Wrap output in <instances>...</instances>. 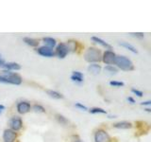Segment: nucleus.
I'll use <instances>...</instances> for the list:
<instances>
[{"label": "nucleus", "mask_w": 151, "mask_h": 142, "mask_svg": "<svg viewBox=\"0 0 151 142\" xmlns=\"http://www.w3.org/2000/svg\"><path fill=\"white\" fill-rule=\"evenodd\" d=\"M22 77L16 72L6 69L0 70V83L6 84L20 85L22 83Z\"/></svg>", "instance_id": "f257e3e1"}, {"label": "nucleus", "mask_w": 151, "mask_h": 142, "mask_svg": "<svg viewBox=\"0 0 151 142\" xmlns=\"http://www.w3.org/2000/svg\"><path fill=\"white\" fill-rule=\"evenodd\" d=\"M84 60L90 64H97L102 61V52L96 47H89L84 52Z\"/></svg>", "instance_id": "f03ea898"}, {"label": "nucleus", "mask_w": 151, "mask_h": 142, "mask_svg": "<svg viewBox=\"0 0 151 142\" xmlns=\"http://www.w3.org/2000/svg\"><path fill=\"white\" fill-rule=\"evenodd\" d=\"M114 64L117 68L123 71H132L134 69V64L132 61L123 55H116Z\"/></svg>", "instance_id": "7ed1b4c3"}, {"label": "nucleus", "mask_w": 151, "mask_h": 142, "mask_svg": "<svg viewBox=\"0 0 151 142\" xmlns=\"http://www.w3.org/2000/svg\"><path fill=\"white\" fill-rule=\"evenodd\" d=\"M94 142H111V138L110 135L103 129H98L94 133Z\"/></svg>", "instance_id": "20e7f679"}, {"label": "nucleus", "mask_w": 151, "mask_h": 142, "mask_svg": "<svg viewBox=\"0 0 151 142\" xmlns=\"http://www.w3.org/2000/svg\"><path fill=\"white\" fill-rule=\"evenodd\" d=\"M69 53V49L67 47L66 43H60L56 46V49H55V56L59 57L60 59H63Z\"/></svg>", "instance_id": "39448f33"}, {"label": "nucleus", "mask_w": 151, "mask_h": 142, "mask_svg": "<svg viewBox=\"0 0 151 142\" xmlns=\"http://www.w3.org/2000/svg\"><path fill=\"white\" fill-rule=\"evenodd\" d=\"M116 54L111 50H105L102 54V61L107 65H112L115 63Z\"/></svg>", "instance_id": "423d86ee"}, {"label": "nucleus", "mask_w": 151, "mask_h": 142, "mask_svg": "<svg viewBox=\"0 0 151 142\" xmlns=\"http://www.w3.org/2000/svg\"><path fill=\"white\" fill-rule=\"evenodd\" d=\"M9 129H12L14 132L20 131L23 127V120L20 117H13L9 120Z\"/></svg>", "instance_id": "0eeeda50"}, {"label": "nucleus", "mask_w": 151, "mask_h": 142, "mask_svg": "<svg viewBox=\"0 0 151 142\" xmlns=\"http://www.w3.org/2000/svg\"><path fill=\"white\" fill-rule=\"evenodd\" d=\"M16 110L18 114H20V115H25V114L28 113L31 110V105H30V103L27 101H21L17 102Z\"/></svg>", "instance_id": "6e6552de"}, {"label": "nucleus", "mask_w": 151, "mask_h": 142, "mask_svg": "<svg viewBox=\"0 0 151 142\" xmlns=\"http://www.w3.org/2000/svg\"><path fill=\"white\" fill-rule=\"evenodd\" d=\"M37 53L40 56L45 57V58H52V57L55 56V50L53 49H50L48 46H42L38 47Z\"/></svg>", "instance_id": "1a4fd4ad"}, {"label": "nucleus", "mask_w": 151, "mask_h": 142, "mask_svg": "<svg viewBox=\"0 0 151 142\" xmlns=\"http://www.w3.org/2000/svg\"><path fill=\"white\" fill-rule=\"evenodd\" d=\"M17 133L12 131V129H6L3 132V140L4 142H15L17 139Z\"/></svg>", "instance_id": "9d476101"}, {"label": "nucleus", "mask_w": 151, "mask_h": 142, "mask_svg": "<svg viewBox=\"0 0 151 142\" xmlns=\"http://www.w3.org/2000/svg\"><path fill=\"white\" fill-rule=\"evenodd\" d=\"M113 127L116 128V129H121V130H127L132 128V124L131 122L127 121V120H123V121H119L116 122L113 124Z\"/></svg>", "instance_id": "9b49d317"}, {"label": "nucleus", "mask_w": 151, "mask_h": 142, "mask_svg": "<svg viewBox=\"0 0 151 142\" xmlns=\"http://www.w3.org/2000/svg\"><path fill=\"white\" fill-rule=\"evenodd\" d=\"M92 41L93 42V43H96V44H98V45H100L101 46H103V47H105V49H107V50H111L112 47H111V46L110 45V44H108V43L106 42V41H104L103 39H101V38H99V37H96V36H93L92 38Z\"/></svg>", "instance_id": "f8f14e48"}, {"label": "nucleus", "mask_w": 151, "mask_h": 142, "mask_svg": "<svg viewBox=\"0 0 151 142\" xmlns=\"http://www.w3.org/2000/svg\"><path fill=\"white\" fill-rule=\"evenodd\" d=\"M101 69H102V67L98 64H91L88 66V68H87L88 72L90 74H92V75H94V76L98 75L99 73H100Z\"/></svg>", "instance_id": "ddd939ff"}, {"label": "nucleus", "mask_w": 151, "mask_h": 142, "mask_svg": "<svg viewBox=\"0 0 151 142\" xmlns=\"http://www.w3.org/2000/svg\"><path fill=\"white\" fill-rule=\"evenodd\" d=\"M71 80L77 83H83L84 76L81 72H79V71H73L72 75H71Z\"/></svg>", "instance_id": "4468645a"}, {"label": "nucleus", "mask_w": 151, "mask_h": 142, "mask_svg": "<svg viewBox=\"0 0 151 142\" xmlns=\"http://www.w3.org/2000/svg\"><path fill=\"white\" fill-rule=\"evenodd\" d=\"M4 69L9 71H17L21 69V65L15 63V62H9V63H6Z\"/></svg>", "instance_id": "2eb2a0df"}, {"label": "nucleus", "mask_w": 151, "mask_h": 142, "mask_svg": "<svg viewBox=\"0 0 151 142\" xmlns=\"http://www.w3.org/2000/svg\"><path fill=\"white\" fill-rule=\"evenodd\" d=\"M23 41L25 44H27V46H29L31 47H37L40 44V42L38 40L33 39V38H30V37H24Z\"/></svg>", "instance_id": "dca6fc26"}, {"label": "nucleus", "mask_w": 151, "mask_h": 142, "mask_svg": "<svg viewBox=\"0 0 151 142\" xmlns=\"http://www.w3.org/2000/svg\"><path fill=\"white\" fill-rule=\"evenodd\" d=\"M42 42H44L45 46H48L50 49H53V47L57 46V41L52 37H45L42 39Z\"/></svg>", "instance_id": "f3484780"}, {"label": "nucleus", "mask_w": 151, "mask_h": 142, "mask_svg": "<svg viewBox=\"0 0 151 142\" xmlns=\"http://www.w3.org/2000/svg\"><path fill=\"white\" fill-rule=\"evenodd\" d=\"M46 94L48 95L49 97L56 99H63V95L58 92V91H55V90H50V89H47L46 90Z\"/></svg>", "instance_id": "a211bd4d"}, {"label": "nucleus", "mask_w": 151, "mask_h": 142, "mask_svg": "<svg viewBox=\"0 0 151 142\" xmlns=\"http://www.w3.org/2000/svg\"><path fill=\"white\" fill-rule=\"evenodd\" d=\"M120 46L125 47V49H129V51L132 52V53H135V54L138 53V50H137L136 47L134 46H132L131 44H129V43H127V42H121Z\"/></svg>", "instance_id": "6ab92c4d"}, {"label": "nucleus", "mask_w": 151, "mask_h": 142, "mask_svg": "<svg viewBox=\"0 0 151 142\" xmlns=\"http://www.w3.org/2000/svg\"><path fill=\"white\" fill-rule=\"evenodd\" d=\"M104 71L109 75H115L118 72V68L114 65H106L104 67Z\"/></svg>", "instance_id": "aec40b11"}, {"label": "nucleus", "mask_w": 151, "mask_h": 142, "mask_svg": "<svg viewBox=\"0 0 151 142\" xmlns=\"http://www.w3.org/2000/svg\"><path fill=\"white\" fill-rule=\"evenodd\" d=\"M66 45H67V47L69 49V52H75L78 49V43L74 41V40H70L66 43Z\"/></svg>", "instance_id": "412c9836"}, {"label": "nucleus", "mask_w": 151, "mask_h": 142, "mask_svg": "<svg viewBox=\"0 0 151 142\" xmlns=\"http://www.w3.org/2000/svg\"><path fill=\"white\" fill-rule=\"evenodd\" d=\"M56 120H57V121H58L60 124H61V125H67L68 123H69V121H68V120L65 117H63V115H60V114H58V115H56Z\"/></svg>", "instance_id": "4be33fe9"}, {"label": "nucleus", "mask_w": 151, "mask_h": 142, "mask_svg": "<svg viewBox=\"0 0 151 142\" xmlns=\"http://www.w3.org/2000/svg\"><path fill=\"white\" fill-rule=\"evenodd\" d=\"M89 112L91 114H107V111L104 110L103 108H100V107H93L89 110Z\"/></svg>", "instance_id": "5701e85b"}, {"label": "nucleus", "mask_w": 151, "mask_h": 142, "mask_svg": "<svg viewBox=\"0 0 151 142\" xmlns=\"http://www.w3.org/2000/svg\"><path fill=\"white\" fill-rule=\"evenodd\" d=\"M32 109L36 113H45V108L42 105H41V104H38V103L34 104L33 107H32Z\"/></svg>", "instance_id": "b1692460"}, {"label": "nucleus", "mask_w": 151, "mask_h": 142, "mask_svg": "<svg viewBox=\"0 0 151 142\" xmlns=\"http://www.w3.org/2000/svg\"><path fill=\"white\" fill-rule=\"evenodd\" d=\"M110 85H111L113 87H122L124 86L125 83L123 82H120V80H111Z\"/></svg>", "instance_id": "393cba45"}, {"label": "nucleus", "mask_w": 151, "mask_h": 142, "mask_svg": "<svg viewBox=\"0 0 151 142\" xmlns=\"http://www.w3.org/2000/svg\"><path fill=\"white\" fill-rule=\"evenodd\" d=\"M131 92L133 93L134 95H136L137 97L139 98H142L144 96V93L141 91V90H138V89H135V88H131Z\"/></svg>", "instance_id": "a878e982"}, {"label": "nucleus", "mask_w": 151, "mask_h": 142, "mask_svg": "<svg viewBox=\"0 0 151 142\" xmlns=\"http://www.w3.org/2000/svg\"><path fill=\"white\" fill-rule=\"evenodd\" d=\"M75 106H76V108L80 109V110H82V111H87L88 110V108L85 105H83L82 103H80V102H76Z\"/></svg>", "instance_id": "bb28decb"}, {"label": "nucleus", "mask_w": 151, "mask_h": 142, "mask_svg": "<svg viewBox=\"0 0 151 142\" xmlns=\"http://www.w3.org/2000/svg\"><path fill=\"white\" fill-rule=\"evenodd\" d=\"M131 36L133 37H136V38H144L145 37V34L143 32H134V33H130Z\"/></svg>", "instance_id": "cd10ccee"}, {"label": "nucleus", "mask_w": 151, "mask_h": 142, "mask_svg": "<svg viewBox=\"0 0 151 142\" xmlns=\"http://www.w3.org/2000/svg\"><path fill=\"white\" fill-rule=\"evenodd\" d=\"M6 63H7V62L5 61V59L2 57L1 53H0V67H1V68H4V67H5V64H6Z\"/></svg>", "instance_id": "c85d7f7f"}, {"label": "nucleus", "mask_w": 151, "mask_h": 142, "mask_svg": "<svg viewBox=\"0 0 151 142\" xmlns=\"http://www.w3.org/2000/svg\"><path fill=\"white\" fill-rule=\"evenodd\" d=\"M127 101H129V103H131V104H134L135 103V99L132 98V97H127Z\"/></svg>", "instance_id": "c756f323"}, {"label": "nucleus", "mask_w": 151, "mask_h": 142, "mask_svg": "<svg viewBox=\"0 0 151 142\" xmlns=\"http://www.w3.org/2000/svg\"><path fill=\"white\" fill-rule=\"evenodd\" d=\"M141 105H145V106L150 105L151 106V101H144V102H141Z\"/></svg>", "instance_id": "7c9ffc66"}, {"label": "nucleus", "mask_w": 151, "mask_h": 142, "mask_svg": "<svg viewBox=\"0 0 151 142\" xmlns=\"http://www.w3.org/2000/svg\"><path fill=\"white\" fill-rule=\"evenodd\" d=\"M3 110H5V106H4V105H1V104H0V114H1V112H2Z\"/></svg>", "instance_id": "2f4dec72"}, {"label": "nucleus", "mask_w": 151, "mask_h": 142, "mask_svg": "<svg viewBox=\"0 0 151 142\" xmlns=\"http://www.w3.org/2000/svg\"><path fill=\"white\" fill-rule=\"evenodd\" d=\"M74 142H83L81 139H80V138H77V139H75L74 140Z\"/></svg>", "instance_id": "473e14b6"}, {"label": "nucleus", "mask_w": 151, "mask_h": 142, "mask_svg": "<svg viewBox=\"0 0 151 142\" xmlns=\"http://www.w3.org/2000/svg\"><path fill=\"white\" fill-rule=\"evenodd\" d=\"M145 111L146 112H151V108H145Z\"/></svg>", "instance_id": "72a5a7b5"}]
</instances>
